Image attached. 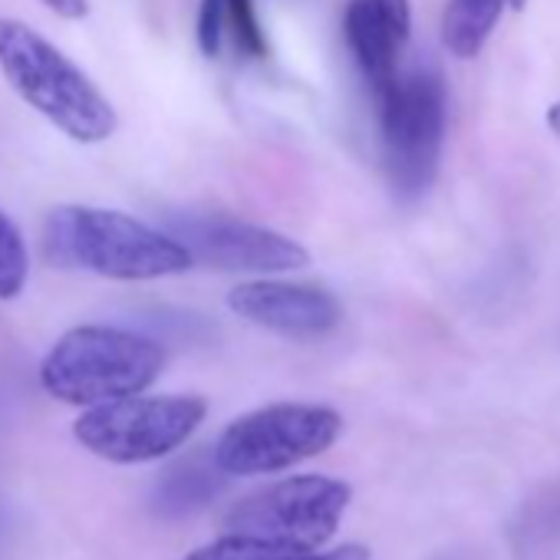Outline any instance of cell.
Listing matches in <instances>:
<instances>
[{"mask_svg":"<svg viewBox=\"0 0 560 560\" xmlns=\"http://www.w3.org/2000/svg\"><path fill=\"white\" fill-rule=\"evenodd\" d=\"M208 402L201 396H122L90 406L77 425V442L96 458L116 465L159 462L178 452L205 422Z\"/></svg>","mask_w":560,"mask_h":560,"instance_id":"cell-6","label":"cell"},{"mask_svg":"<svg viewBox=\"0 0 560 560\" xmlns=\"http://www.w3.org/2000/svg\"><path fill=\"white\" fill-rule=\"evenodd\" d=\"M44 4H47L54 14L67 18V21H80V18L90 14V4H86V0H44Z\"/></svg>","mask_w":560,"mask_h":560,"instance_id":"cell-16","label":"cell"},{"mask_svg":"<svg viewBox=\"0 0 560 560\" xmlns=\"http://www.w3.org/2000/svg\"><path fill=\"white\" fill-rule=\"evenodd\" d=\"M224 478L228 475L218 468L214 455L195 452L188 458H178L159 475L155 491H152V511L168 521L188 517L218 498Z\"/></svg>","mask_w":560,"mask_h":560,"instance_id":"cell-12","label":"cell"},{"mask_svg":"<svg viewBox=\"0 0 560 560\" xmlns=\"http://www.w3.org/2000/svg\"><path fill=\"white\" fill-rule=\"evenodd\" d=\"M508 4H511V8H517V11H521V8H524V4H527V0H508Z\"/></svg>","mask_w":560,"mask_h":560,"instance_id":"cell-18","label":"cell"},{"mask_svg":"<svg viewBox=\"0 0 560 560\" xmlns=\"http://www.w3.org/2000/svg\"><path fill=\"white\" fill-rule=\"evenodd\" d=\"M31 277V254L21 228L0 211V301H14L24 294Z\"/></svg>","mask_w":560,"mask_h":560,"instance_id":"cell-15","label":"cell"},{"mask_svg":"<svg viewBox=\"0 0 560 560\" xmlns=\"http://www.w3.org/2000/svg\"><path fill=\"white\" fill-rule=\"evenodd\" d=\"M508 0H448L442 18V44L452 57L471 60L488 44L491 31L501 21Z\"/></svg>","mask_w":560,"mask_h":560,"instance_id":"cell-14","label":"cell"},{"mask_svg":"<svg viewBox=\"0 0 560 560\" xmlns=\"http://www.w3.org/2000/svg\"><path fill=\"white\" fill-rule=\"evenodd\" d=\"M340 432L343 419L330 406L273 402L234 419L221 432L211 455L228 478L273 475L324 455Z\"/></svg>","mask_w":560,"mask_h":560,"instance_id":"cell-5","label":"cell"},{"mask_svg":"<svg viewBox=\"0 0 560 560\" xmlns=\"http://www.w3.org/2000/svg\"><path fill=\"white\" fill-rule=\"evenodd\" d=\"M44 254L54 267L109 280H159L191 267L188 250L165 231L109 208L60 205L44 221Z\"/></svg>","mask_w":560,"mask_h":560,"instance_id":"cell-1","label":"cell"},{"mask_svg":"<svg viewBox=\"0 0 560 560\" xmlns=\"http://www.w3.org/2000/svg\"><path fill=\"white\" fill-rule=\"evenodd\" d=\"M376 113L389 185L399 198L416 201L439 175L448 119L445 83L429 67L399 73L376 96Z\"/></svg>","mask_w":560,"mask_h":560,"instance_id":"cell-4","label":"cell"},{"mask_svg":"<svg viewBox=\"0 0 560 560\" xmlns=\"http://www.w3.org/2000/svg\"><path fill=\"white\" fill-rule=\"evenodd\" d=\"M195 37L198 50L208 60H214L224 50V44H231L247 60H264L270 54L254 0H201Z\"/></svg>","mask_w":560,"mask_h":560,"instance_id":"cell-11","label":"cell"},{"mask_svg":"<svg viewBox=\"0 0 560 560\" xmlns=\"http://www.w3.org/2000/svg\"><path fill=\"white\" fill-rule=\"evenodd\" d=\"M165 366V350L136 330L86 324L67 330L40 363V386L67 406H103L145 393Z\"/></svg>","mask_w":560,"mask_h":560,"instance_id":"cell-3","label":"cell"},{"mask_svg":"<svg viewBox=\"0 0 560 560\" xmlns=\"http://www.w3.org/2000/svg\"><path fill=\"white\" fill-rule=\"evenodd\" d=\"M172 237L188 250L191 264L228 273H284L311 264L301 241L228 214L172 218Z\"/></svg>","mask_w":560,"mask_h":560,"instance_id":"cell-8","label":"cell"},{"mask_svg":"<svg viewBox=\"0 0 560 560\" xmlns=\"http://www.w3.org/2000/svg\"><path fill=\"white\" fill-rule=\"evenodd\" d=\"M547 126H550V129H553V132L560 136V100H557V103H553V106L547 109Z\"/></svg>","mask_w":560,"mask_h":560,"instance_id":"cell-17","label":"cell"},{"mask_svg":"<svg viewBox=\"0 0 560 560\" xmlns=\"http://www.w3.org/2000/svg\"><path fill=\"white\" fill-rule=\"evenodd\" d=\"M0 73L31 109L73 142H106L119 126L103 90L24 21L0 18Z\"/></svg>","mask_w":560,"mask_h":560,"instance_id":"cell-2","label":"cell"},{"mask_svg":"<svg viewBox=\"0 0 560 560\" xmlns=\"http://www.w3.org/2000/svg\"><path fill=\"white\" fill-rule=\"evenodd\" d=\"M182 560H370V550L363 544H343L334 550H320V547H277V544H260V540H247V537H234L224 534L221 540L191 550Z\"/></svg>","mask_w":560,"mask_h":560,"instance_id":"cell-13","label":"cell"},{"mask_svg":"<svg viewBox=\"0 0 560 560\" xmlns=\"http://www.w3.org/2000/svg\"><path fill=\"white\" fill-rule=\"evenodd\" d=\"M350 498L353 491L340 478L294 475L241 498L224 517V534L311 550L337 534Z\"/></svg>","mask_w":560,"mask_h":560,"instance_id":"cell-7","label":"cell"},{"mask_svg":"<svg viewBox=\"0 0 560 560\" xmlns=\"http://www.w3.org/2000/svg\"><path fill=\"white\" fill-rule=\"evenodd\" d=\"M234 317L294 340H314L330 334L343 320L340 301L317 284H291V280H247L228 294Z\"/></svg>","mask_w":560,"mask_h":560,"instance_id":"cell-9","label":"cell"},{"mask_svg":"<svg viewBox=\"0 0 560 560\" xmlns=\"http://www.w3.org/2000/svg\"><path fill=\"white\" fill-rule=\"evenodd\" d=\"M343 34L363 80L370 83L373 96H380L402 73L399 57L412 34L409 0H350Z\"/></svg>","mask_w":560,"mask_h":560,"instance_id":"cell-10","label":"cell"}]
</instances>
